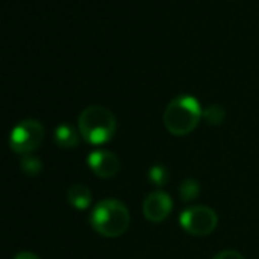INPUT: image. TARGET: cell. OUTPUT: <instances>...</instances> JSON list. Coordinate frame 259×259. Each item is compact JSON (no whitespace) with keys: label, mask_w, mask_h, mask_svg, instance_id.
<instances>
[{"label":"cell","mask_w":259,"mask_h":259,"mask_svg":"<svg viewBox=\"0 0 259 259\" xmlns=\"http://www.w3.org/2000/svg\"><path fill=\"white\" fill-rule=\"evenodd\" d=\"M201 117L203 110L200 102L194 96L182 95L168 104L163 113V123L171 135L186 136L197 128Z\"/></svg>","instance_id":"cell-1"},{"label":"cell","mask_w":259,"mask_h":259,"mask_svg":"<svg viewBox=\"0 0 259 259\" xmlns=\"http://www.w3.org/2000/svg\"><path fill=\"white\" fill-rule=\"evenodd\" d=\"M78 130L85 142L102 145L111 141L116 133V117L105 107L90 105L81 111L78 117Z\"/></svg>","instance_id":"cell-2"},{"label":"cell","mask_w":259,"mask_h":259,"mask_svg":"<svg viewBox=\"0 0 259 259\" xmlns=\"http://www.w3.org/2000/svg\"><path fill=\"white\" fill-rule=\"evenodd\" d=\"M92 227L105 238L123 235L130 226V212L119 200L107 198L99 201L90 213Z\"/></svg>","instance_id":"cell-3"},{"label":"cell","mask_w":259,"mask_h":259,"mask_svg":"<svg viewBox=\"0 0 259 259\" xmlns=\"http://www.w3.org/2000/svg\"><path fill=\"white\" fill-rule=\"evenodd\" d=\"M45 139V128L38 120L28 119L20 122L10 136V147L14 153L28 156L35 151Z\"/></svg>","instance_id":"cell-4"},{"label":"cell","mask_w":259,"mask_h":259,"mask_svg":"<svg viewBox=\"0 0 259 259\" xmlns=\"http://www.w3.org/2000/svg\"><path fill=\"white\" fill-rule=\"evenodd\" d=\"M218 224V215L212 207L194 206L182 212L180 226L194 236L210 235Z\"/></svg>","instance_id":"cell-5"},{"label":"cell","mask_w":259,"mask_h":259,"mask_svg":"<svg viewBox=\"0 0 259 259\" xmlns=\"http://www.w3.org/2000/svg\"><path fill=\"white\" fill-rule=\"evenodd\" d=\"M172 209L171 197L163 191L151 192L144 201V215L151 223H160L168 218Z\"/></svg>","instance_id":"cell-6"},{"label":"cell","mask_w":259,"mask_h":259,"mask_svg":"<svg viewBox=\"0 0 259 259\" xmlns=\"http://www.w3.org/2000/svg\"><path fill=\"white\" fill-rule=\"evenodd\" d=\"M87 163L90 169L93 171V174L101 179H111L120 169V162L117 156L105 150H96L90 153Z\"/></svg>","instance_id":"cell-7"},{"label":"cell","mask_w":259,"mask_h":259,"mask_svg":"<svg viewBox=\"0 0 259 259\" xmlns=\"http://www.w3.org/2000/svg\"><path fill=\"white\" fill-rule=\"evenodd\" d=\"M55 142L61 148H75L79 144V135L69 123H61L55 128Z\"/></svg>","instance_id":"cell-8"},{"label":"cell","mask_w":259,"mask_h":259,"mask_svg":"<svg viewBox=\"0 0 259 259\" xmlns=\"http://www.w3.org/2000/svg\"><path fill=\"white\" fill-rule=\"evenodd\" d=\"M67 200L70 206H73L78 210H84L92 203V192L84 185H73L67 191Z\"/></svg>","instance_id":"cell-9"},{"label":"cell","mask_w":259,"mask_h":259,"mask_svg":"<svg viewBox=\"0 0 259 259\" xmlns=\"http://www.w3.org/2000/svg\"><path fill=\"white\" fill-rule=\"evenodd\" d=\"M179 194L183 201H192L200 195V183L194 179H188V180L182 182V185L179 188Z\"/></svg>","instance_id":"cell-10"},{"label":"cell","mask_w":259,"mask_h":259,"mask_svg":"<svg viewBox=\"0 0 259 259\" xmlns=\"http://www.w3.org/2000/svg\"><path fill=\"white\" fill-rule=\"evenodd\" d=\"M203 117L210 123V125H220L224 122V117H226V111L221 105L218 104H213V105H209L206 110H203Z\"/></svg>","instance_id":"cell-11"},{"label":"cell","mask_w":259,"mask_h":259,"mask_svg":"<svg viewBox=\"0 0 259 259\" xmlns=\"http://www.w3.org/2000/svg\"><path fill=\"white\" fill-rule=\"evenodd\" d=\"M148 179L154 186H165L169 180V172L163 165H154L148 171Z\"/></svg>","instance_id":"cell-12"},{"label":"cell","mask_w":259,"mask_h":259,"mask_svg":"<svg viewBox=\"0 0 259 259\" xmlns=\"http://www.w3.org/2000/svg\"><path fill=\"white\" fill-rule=\"evenodd\" d=\"M20 168H22L23 172L28 174V176H37V174L41 171L43 165H41V162H40L38 157L28 154V156H23V159H22V162H20Z\"/></svg>","instance_id":"cell-13"},{"label":"cell","mask_w":259,"mask_h":259,"mask_svg":"<svg viewBox=\"0 0 259 259\" xmlns=\"http://www.w3.org/2000/svg\"><path fill=\"white\" fill-rule=\"evenodd\" d=\"M213 259H244V257L236 250H223V251L217 253L213 256Z\"/></svg>","instance_id":"cell-14"},{"label":"cell","mask_w":259,"mask_h":259,"mask_svg":"<svg viewBox=\"0 0 259 259\" xmlns=\"http://www.w3.org/2000/svg\"><path fill=\"white\" fill-rule=\"evenodd\" d=\"M14 259H40L35 253H31V251H22L19 253Z\"/></svg>","instance_id":"cell-15"}]
</instances>
